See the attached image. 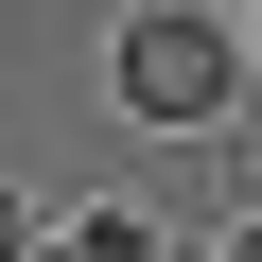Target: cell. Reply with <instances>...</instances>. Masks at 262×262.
<instances>
[{
	"label": "cell",
	"mask_w": 262,
	"mask_h": 262,
	"mask_svg": "<svg viewBox=\"0 0 262 262\" xmlns=\"http://www.w3.org/2000/svg\"><path fill=\"white\" fill-rule=\"evenodd\" d=\"M105 88H122V122H158V140L245 122V35L210 18V0H140V18L105 35Z\"/></svg>",
	"instance_id": "obj_1"
},
{
	"label": "cell",
	"mask_w": 262,
	"mask_h": 262,
	"mask_svg": "<svg viewBox=\"0 0 262 262\" xmlns=\"http://www.w3.org/2000/svg\"><path fill=\"white\" fill-rule=\"evenodd\" d=\"M35 262H175V245H158V210H70V227H35Z\"/></svg>",
	"instance_id": "obj_2"
},
{
	"label": "cell",
	"mask_w": 262,
	"mask_h": 262,
	"mask_svg": "<svg viewBox=\"0 0 262 262\" xmlns=\"http://www.w3.org/2000/svg\"><path fill=\"white\" fill-rule=\"evenodd\" d=\"M0 262H35V210H18V192H0Z\"/></svg>",
	"instance_id": "obj_3"
}]
</instances>
